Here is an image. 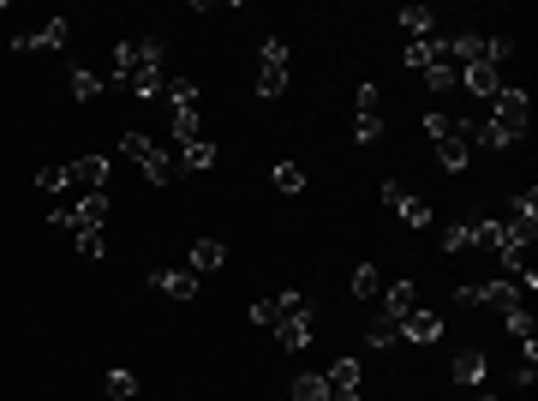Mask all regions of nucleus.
<instances>
[{
  "label": "nucleus",
  "instance_id": "1",
  "mask_svg": "<svg viewBox=\"0 0 538 401\" xmlns=\"http://www.w3.org/2000/svg\"><path fill=\"white\" fill-rule=\"evenodd\" d=\"M484 120H491V126L503 132L509 144H521V138H526V120H533V102H526L521 85H503V90L491 96V115H484Z\"/></svg>",
  "mask_w": 538,
  "mask_h": 401
},
{
  "label": "nucleus",
  "instance_id": "2",
  "mask_svg": "<svg viewBox=\"0 0 538 401\" xmlns=\"http://www.w3.org/2000/svg\"><path fill=\"white\" fill-rule=\"evenodd\" d=\"M126 90L138 102H156L162 90H168V66H162V36H144L138 43V72L126 78Z\"/></svg>",
  "mask_w": 538,
  "mask_h": 401
},
{
  "label": "nucleus",
  "instance_id": "3",
  "mask_svg": "<svg viewBox=\"0 0 538 401\" xmlns=\"http://www.w3.org/2000/svg\"><path fill=\"white\" fill-rule=\"evenodd\" d=\"M269 330H275V342H282L287 354H305V347H312V336H317V312H312V306H299V312H282L275 324H269Z\"/></svg>",
  "mask_w": 538,
  "mask_h": 401
},
{
  "label": "nucleus",
  "instance_id": "4",
  "mask_svg": "<svg viewBox=\"0 0 538 401\" xmlns=\"http://www.w3.org/2000/svg\"><path fill=\"white\" fill-rule=\"evenodd\" d=\"M454 306H521V287L509 276H496V282H479V287H454Z\"/></svg>",
  "mask_w": 538,
  "mask_h": 401
},
{
  "label": "nucleus",
  "instance_id": "5",
  "mask_svg": "<svg viewBox=\"0 0 538 401\" xmlns=\"http://www.w3.org/2000/svg\"><path fill=\"white\" fill-rule=\"evenodd\" d=\"M401 342H413V347L443 342V317H437V312H425V306H413V312L401 317Z\"/></svg>",
  "mask_w": 538,
  "mask_h": 401
},
{
  "label": "nucleus",
  "instance_id": "6",
  "mask_svg": "<svg viewBox=\"0 0 538 401\" xmlns=\"http://www.w3.org/2000/svg\"><path fill=\"white\" fill-rule=\"evenodd\" d=\"M150 287L156 294H168V300H198V287H204V276H192V270H150Z\"/></svg>",
  "mask_w": 538,
  "mask_h": 401
},
{
  "label": "nucleus",
  "instance_id": "7",
  "mask_svg": "<svg viewBox=\"0 0 538 401\" xmlns=\"http://www.w3.org/2000/svg\"><path fill=\"white\" fill-rule=\"evenodd\" d=\"M66 36H72L66 18H48L43 30H25V36H13V55H30V48H60Z\"/></svg>",
  "mask_w": 538,
  "mask_h": 401
},
{
  "label": "nucleus",
  "instance_id": "8",
  "mask_svg": "<svg viewBox=\"0 0 538 401\" xmlns=\"http://www.w3.org/2000/svg\"><path fill=\"white\" fill-rule=\"evenodd\" d=\"M503 222H509V228H514V234H521V240H526V246H533V234H538V192H533V186H526V192H521V198H514V204H509V216H503Z\"/></svg>",
  "mask_w": 538,
  "mask_h": 401
},
{
  "label": "nucleus",
  "instance_id": "9",
  "mask_svg": "<svg viewBox=\"0 0 538 401\" xmlns=\"http://www.w3.org/2000/svg\"><path fill=\"white\" fill-rule=\"evenodd\" d=\"M329 377V401H359V359H335V372H324Z\"/></svg>",
  "mask_w": 538,
  "mask_h": 401
},
{
  "label": "nucleus",
  "instance_id": "10",
  "mask_svg": "<svg viewBox=\"0 0 538 401\" xmlns=\"http://www.w3.org/2000/svg\"><path fill=\"white\" fill-rule=\"evenodd\" d=\"M395 25L407 30V43H425V36H437V13H431V6H419V0H413V6H401Z\"/></svg>",
  "mask_w": 538,
  "mask_h": 401
},
{
  "label": "nucleus",
  "instance_id": "11",
  "mask_svg": "<svg viewBox=\"0 0 538 401\" xmlns=\"http://www.w3.org/2000/svg\"><path fill=\"white\" fill-rule=\"evenodd\" d=\"M66 168H72V186L108 192V156H78V162H66Z\"/></svg>",
  "mask_w": 538,
  "mask_h": 401
},
{
  "label": "nucleus",
  "instance_id": "12",
  "mask_svg": "<svg viewBox=\"0 0 538 401\" xmlns=\"http://www.w3.org/2000/svg\"><path fill=\"white\" fill-rule=\"evenodd\" d=\"M449 377L454 384H467V389H479L484 377H491V359L479 354V347H467V354H454V366H449Z\"/></svg>",
  "mask_w": 538,
  "mask_h": 401
},
{
  "label": "nucleus",
  "instance_id": "13",
  "mask_svg": "<svg viewBox=\"0 0 538 401\" xmlns=\"http://www.w3.org/2000/svg\"><path fill=\"white\" fill-rule=\"evenodd\" d=\"M454 72H461V85H467L473 96H484V102H491L496 90H503V72L484 66V60H473V66H454Z\"/></svg>",
  "mask_w": 538,
  "mask_h": 401
},
{
  "label": "nucleus",
  "instance_id": "14",
  "mask_svg": "<svg viewBox=\"0 0 538 401\" xmlns=\"http://www.w3.org/2000/svg\"><path fill=\"white\" fill-rule=\"evenodd\" d=\"M174 162H180L185 174H210L215 162H222V150H215L210 138H192V144H185V150H180V156H174Z\"/></svg>",
  "mask_w": 538,
  "mask_h": 401
},
{
  "label": "nucleus",
  "instance_id": "15",
  "mask_svg": "<svg viewBox=\"0 0 538 401\" xmlns=\"http://www.w3.org/2000/svg\"><path fill=\"white\" fill-rule=\"evenodd\" d=\"M222 264H227V246L222 240H198V246H192V258H185V270H192V276H215Z\"/></svg>",
  "mask_w": 538,
  "mask_h": 401
},
{
  "label": "nucleus",
  "instance_id": "16",
  "mask_svg": "<svg viewBox=\"0 0 538 401\" xmlns=\"http://www.w3.org/2000/svg\"><path fill=\"white\" fill-rule=\"evenodd\" d=\"M443 252H467V246H479V216H461V222H449V228L437 234Z\"/></svg>",
  "mask_w": 538,
  "mask_h": 401
},
{
  "label": "nucleus",
  "instance_id": "17",
  "mask_svg": "<svg viewBox=\"0 0 538 401\" xmlns=\"http://www.w3.org/2000/svg\"><path fill=\"white\" fill-rule=\"evenodd\" d=\"M431 150H437V168H443V174H461V168H467V162H473L467 138H437V144H431Z\"/></svg>",
  "mask_w": 538,
  "mask_h": 401
},
{
  "label": "nucleus",
  "instance_id": "18",
  "mask_svg": "<svg viewBox=\"0 0 538 401\" xmlns=\"http://www.w3.org/2000/svg\"><path fill=\"white\" fill-rule=\"evenodd\" d=\"M138 168H144V180H150V186H168L174 174H180V162H174L168 150H162V144H156V150H150V156H144Z\"/></svg>",
  "mask_w": 538,
  "mask_h": 401
},
{
  "label": "nucleus",
  "instance_id": "19",
  "mask_svg": "<svg viewBox=\"0 0 538 401\" xmlns=\"http://www.w3.org/2000/svg\"><path fill=\"white\" fill-rule=\"evenodd\" d=\"M413 306H419V287H413V282H395L389 294H383V317H395V324L413 312Z\"/></svg>",
  "mask_w": 538,
  "mask_h": 401
},
{
  "label": "nucleus",
  "instance_id": "20",
  "mask_svg": "<svg viewBox=\"0 0 538 401\" xmlns=\"http://www.w3.org/2000/svg\"><path fill=\"white\" fill-rule=\"evenodd\" d=\"M401 60H407L413 72H425V66H437V60H449V55H443V36H425V43H407Z\"/></svg>",
  "mask_w": 538,
  "mask_h": 401
},
{
  "label": "nucleus",
  "instance_id": "21",
  "mask_svg": "<svg viewBox=\"0 0 538 401\" xmlns=\"http://www.w3.org/2000/svg\"><path fill=\"white\" fill-rule=\"evenodd\" d=\"M132 72H138V43L126 36V43H114V78H108V85H114V90H126Z\"/></svg>",
  "mask_w": 538,
  "mask_h": 401
},
{
  "label": "nucleus",
  "instance_id": "22",
  "mask_svg": "<svg viewBox=\"0 0 538 401\" xmlns=\"http://www.w3.org/2000/svg\"><path fill=\"white\" fill-rule=\"evenodd\" d=\"M66 85H72V96H78V102H96L102 90H108V78H96L90 66H72V78H66Z\"/></svg>",
  "mask_w": 538,
  "mask_h": 401
},
{
  "label": "nucleus",
  "instance_id": "23",
  "mask_svg": "<svg viewBox=\"0 0 538 401\" xmlns=\"http://www.w3.org/2000/svg\"><path fill=\"white\" fill-rule=\"evenodd\" d=\"M269 180H275V192H287V198H299V192H305V168H299V162H275V168H269Z\"/></svg>",
  "mask_w": 538,
  "mask_h": 401
},
{
  "label": "nucleus",
  "instance_id": "24",
  "mask_svg": "<svg viewBox=\"0 0 538 401\" xmlns=\"http://www.w3.org/2000/svg\"><path fill=\"white\" fill-rule=\"evenodd\" d=\"M395 216H401V222H407L413 234H425V228H431V204H425V198H413V192H407V198L395 204Z\"/></svg>",
  "mask_w": 538,
  "mask_h": 401
},
{
  "label": "nucleus",
  "instance_id": "25",
  "mask_svg": "<svg viewBox=\"0 0 538 401\" xmlns=\"http://www.w3.org/2000/svg\"><path fill=\"white\" fill-rule=\"evenodd\" d=\"M294 401H329V377L324 372H299L294 377Z\"/></svg>",
  "mask_w": 538,
  "mask_h": 401
},
{
  "label": "nucleus",
  "instance_id": "26",
  "mask_svg": "<svg viewBox=\"0 0 538 401\" xmlns=\"http://www.w3.org/2000/svg\"><path fill=\"white\" fill-rule=\"evenodd\" d=\"M102 389H108L114 401H132V396H138V372H132V366H114V372H108V384H102Z\"/></svg>",
  "mask_w": 538,
  "mask_h": 401
},
{
  "label": "nucleus",
  "instance_id": "27",
  "mask_svg": "<svg viewBox=\"0 0 538 401\" xmlns=\"http://www.w3.org/2000/svg\"><path fill=\"white\" fill-rule=\"evenodd\" d=\"M282 90H287V66H257V96L275 102Z\"/></svg>",
  "mask_w": 538,
  "mask_h": 401
},
{
  "label": "nucleus",
  "instance_id": "28",
  "mask_svg": "<svg viewBox=\"0 0 538 401\" xmlns=\"http://www.w3.org/2000/svg\"><path fill=\"white\" fill-rule=\"evenodd\" d=\"M365 342H371V347H401V324H395V317H371Z\"/></svg>",
  "mask_w": 538,
  "mask_h": 401
},
{
  "label": "nucleus",
  "instance_id": "29",
  "mask_svg": "<svg viewBox=\"0 0 538 401\" xmlns=\"http://www.w3.org/2000/svg\"><path fill=\"white\" fill-rule=\"evenodd\" d=\"M354 138H359V144H377V138H383V108H359Z\"/></svg>",
  "mask_w": 538,
  "mask_h": 401
},
{
  "label": "nucleus",
  "instance_id": "30",
  "mask_svg": "<svg viewBox=\"0 0 538 401\" xmlns=\"http://www.w3.org/2000/svg\"><path fill=\"white\" fill-rule=\"evenodd\" d=\"M347 287H354V300H377V270H371V264H359V270L354 276H347Z\"/></svg>",
  "mask_w": 538,
  "mask_h": 401
},
{
  "label": "nucleus",
  "instance_id": "31",
  "mask_svg": "<svg viewBox=\"0 0 538 401\" xmlns=\"http://www.w3.org/2000/svg\"><path fill=\"white\" fill-rule=\"evenodd\" d=\"M72 240H78V258H108V240H102V228H78Z\"/></svg>",
  "mask_w": 538,
  "mask_h": 401
},
{
  "label": "nucleus",
  "instance_id": "32",
  "mask_svg": "<svg viewBox=\"0 0 538 401\" xmlns=\"http://www.w3.org/2000/svg\"><path fill=\"white\" fill-rule=\"evenodd\" d=\"M419 78H425L431 90H454V85H461V72H454L449 60H437V66H425V72H419Z\"/></svg>",
  "mask_w": 538,
  "mask_h": 401
},
{
  "label": "nucleus",
  "instance_id": "33",
  "mask_svg": "<svg viewBox=\"0 0 538 401\" xmlns=\"http://www.w3.org/2000/svg\"><path fill=\"white\" fill-rule=\"evenodd\" d=\"M503 324H509V336L533 342V312H526V306H509V312H503Z\"/></svg>",
  "mask_w": 538,
  "mask_h": 401
},
{
  "label": "nucleus",
  "instance_id": "34",
  "mask_svg": "<svg viewBox=\"0 0 538 401\" xmlns=\"http://www.w3.org/2000/svg\"><path fill=\"white\" fill-rule=\"evenodd\" d=\"M72 186V168H36V192H66Z\"/></svg>",
  "mask_w": 538,
  "mask_h": 401
},
{
  "label": "nucleus",
  "instance_id": "35",
  "mask_svg": "<svg viewBox=\"0 0 538 401\" xmlns=\"http://www.w3.org/2000/svg\"><path fill=\"white\" fill-rule=\"evenodd\" d=\"M419 126H425V138H454V115H419Z\"/></svg>",
  "mask_w": 538,
  "mask_h": 401
},
{
  "label": "nucleus",
  "instance_id": "36",
  "mask_svg": "<svg viewBox=\"0 0 538 401\" xmlns=\"http://www.w3.org/2000/svg\"><path fill=\"white\" fill-rule=\"evenodd\" d=\"M257 66H287V43H282V36H264V48H257Z\"/></svg>",
  "mask_w": 538,
  "mask_h": 401
},
{
  "label": "nucleus",
  "instance_id": "37",
  "mask_svg": "<svg viewBox=\"0 0 538 401\" xmlns=\"http://www.w3.org/2000/svg\"><path fill=\"white\" fill-rule=\"evenodd\" d=\"M120 150H126L132 162H144L150 150H156V138H144V132H126V138H120Z\"/></svg>",
  "mask_w": 538,
  "mask_h": 401
},
{
  "label": "nucleus",
  "instance_id": "38",
  "mask_svg": "<svg viewBox=\"0 0 538 401\" xmlns=\"http://www.w3.org/2000/svg\"><path fill=\"white\" fill-rule=\"evenodd\" d=\"M252 324H257V330H269V324H275V306L257 300V306H252Z\"/></svg>",
  "mask_w": 538,
  "mask_h": 401
},
{
  "label": "nucleus",
  "instance_id": "39",
  "mask_svg": "<svg viewBox=\"0 0 538 401\" xmlns=\"http://www.w3.org/2000/svg\"><path fill=\"white\" fill-rule=\"evenodd\" d=\"M401 198H407V186H401V180H383V204H389V210H395Z\"/></svg>",
  "mask_w": 538,
  "mask_h": 401
},
{
  "label": "nucleus",
  "instance_id": "40",
  "mask_svg": "<svg viewBox=\"0 0 538 401\" xmlns=\"http://www.w3.org/2000/svg\"><path fill=\"white\" fill-rule=\"evenodd\" d=\"M479 401H496V396H491V389H479Z\"/></svg>",
  "mask_w": 538,
  "mask_h": 401
}]
</instances>
